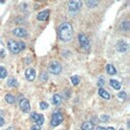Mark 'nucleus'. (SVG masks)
Instances as JSON below:
<instances>
[{"mask_svg": "<svg viewBox=\"0 0 130 130\" xmlns=\"http://www.w3.org/2000/svg\"><path fill=\"white\" fill-rule=\"evenodd\" d=\"M52 102H53V104L55 105V106H59L60 104H61V102H62V98H61V96L60 95H54L53 96V98H52Z\"/></svg>", "mask_w": 130, "mask_h": 130, "instance_id": "nucleus-15", "label": "nucleus"}, {"mask_svg": "<svg viewBox=\"0 0 130 130\" xmlns=\"http://www.w3.org/2000/svg\"><path fill=\"white\" fill-rule=\"evenodd\" d=\"M121 29H122L123 31H125V32H128L129 29H130V23H129L128 20L123 21V23L121 24Z\"/></svg>", "mask_w": 130, "mask_h": 130, "instance_id": "nucleus-21", "label": "nucleus"}, {"mask_svg": "<svg viewBox=\"0 0 130 130\" xmlns=\"http://www.w3.org/2000/svg\"><path fill=\"white\" fill-rule=\"evenodd\" d=\"M4 124H5V121H4L3 117H0V127H2Z\"/></svg>", "mask_w": 130, "mask_h": 130, "instance_id": "nucleus-31", "label": "nucleus"}, {"mask_svg": "<svg viewBox=\"0 0 130 130\" xmlns=\"http://www.w3.org/2000/svg\"><path fill=\"white\" fill-rule=\"evenodd\" d=\"M31 130H41V127L39 126V125H34V126H32V128H31Z\"/></svg>", "mask_w": 130, "mask_h": 130, "instance_id": "nucleus-29", "label": "nucleus"}, {"mask_svg": "<svg viewBox=\"0 0 130 130\" xmlns=\"http://www.w3.org/2000/svg\"><path fill=\"white\" fill-rule=\"evenodd\" d=\"M48 107H49L48 103H46V102H41V103H40V108H41V110H46V109H48Z\"/></svg>", "mask_w": 130, "mask_h": 130, "instance_id": "nucleus-25", "label": "nucleus"}, {"mask_svg": "<svg viewBox=\"0 0 130 130\" xmlns=\"http://www.w3.org/2000/svg\"><path fill=\"white\" fill-rule=\"evenodd\" d=\"M71 82H72V84L73 85H77L79 82H80V77L79 76H77V75H73V76H71Z\"/></svg>", "mask_w": 130, "mask_h": 130, "instance_id": "nucleus-23", "label": "nucleus"}, {"mask_svg": "<svg viewBox=\"0 0 130 130\" xmlns=\"http://www.w3.org/2000/svg\"><path fill=\"white\" fill-rule=\"evenodd\" d=\"M78 41H79L80 46H81L83 49H85V50H89V49H90V47H91V45H90V40H89V38H88L84 34H79V35H78Z\"/></svg>", "mask_w": 130, "mask_h": 130, "instance_id": "nucleus-6", "label": "nucleus"}, {"mask_svg": "<svg viewBox=\"0 0 130 130\" xmlns=\"http://www.w3.org/2000/svg\"><path fill=\"white\" fill-rule=\"evenodd\" d=\"M17 44H18V48H19V50H20V51L25 50L26 45H25V43H24V42H19V43H17Z\"/></svg>", "mask_w": 130, "mask_h": 130, "instance_id": "nucleus-27", "label": "nucleus"}, {"mask_svg": "<svg viewBox=\"0 0 130 130\" xmlns=\"http://www.w3.org/2000/svg\"><path fill=\"white\" fill-rule=\"evenodd\" d=\"M82 7V1L81 0H70L68 3V9L71 13H76L80 10Z\"/></svg>", "mask_w": 130, "mask_h": 130, "instance_id": "nucleus-2", "label": "nucleus"}, {"mask_svg": "<svg viewBox=\"0 0 130 130\" xmlns=\"http://www.w3.org/2000/svg\"><path fill=\"white\" fill-rule=\"evenodd\" d=\"M118 98H119L120 100H126V99H127V94H126L125 92H120V93L118 94Z\"/></svg>", "mask_w": 130, "mask_h": 130, "instance_id": "nucleus-24", "label": "nucleus"}, {"mask_svg": "<svg viewBox=\"0 0 130 130\" xmlns=\"http://www.w3.org/2000/svg\"><path fill=\"white\" fill-rule=\"evenodd\" d=\"M7 84H8V86L15 88V86H17V85H18V82H17V80H16L15 78L10 77V78L8 79V81H7Z\"/></svg>", "mask_w": 130, "mask_h": 130, "instance_id": "nucleus-18", "label": "nucleus"}, {"mask_svg": "<svg viewBox=\"0 0 130 130\" xmlns=\"http://www.w3.org/2000/svg\"><path fill=\"white\" fill-rule=\"evenodd\" d=\"M5 101H6L8 104H14L15 98H14V96H12L11 94H7V95L5 96Z\"/></svg>", "mask_w": 130, "mask_h": 130, "instance_id": "nucleus-19", "label": "nucleus"}, {"mask_svg": "<svg viewBox=\"0 0 130 130\" xmlns=\"http://www.w3.org/2000/svg\"><path fill=\"white\" fill-rule=\"evenodd\" d=\"M12 33H13L14 36H16V37H18V38H25V37L28 36L27 31H26L25 29H23V28H16V29H14V30L12 31Z\"/></svg>", "mask_w": 130, "mask_h": 130, "instance_id": "nucleus-10", "label": "nucleus"}, {"mask_svg": "<svg viewBox=\"0 0 130 130\" xmlns=\"http://www.w3.org/2000/svg\"><path fill=\"white\" fill-rule=\"evenodd\" d=\"M63 121V114L60 111H56L53 113L52 115V119H51V125L56 127L58 125H60Z\"/></svg>", "mask_w": 130, "mask_h": 130, "instance_id": "nucleus-3", "label": "nucleus"}, {"mask_svg": "<svg viewBox=\"0 0 130 130\" xmlns=\"http://www.w3.org/2000/svg\"><path fill=\"white\" fill-rule=\"evenodd\" d=\"M94 123L92 121H85L81 125V130H94Z\"/></svg>", "mask_w": 130, "mask_h": 130, "instance_id": "nucleus-13", "label": "nucleus"}, {"mask_svg": "<svg viewBox=\"0 0 130 130\" xmlns=\"http://www.w3.org/2000/svg\"><path fill=\"white\" fill-rule=\"evenodd\" d=\"M31 119H32L37 125H39V126L43 125L44 122H45V117H44V115L38 114L37 112H33V113L31 114Z\"/></svg>", "mask_w": 130, "mask_h": 130, "instance_id": "nucleus-5", "label": "nucleus"}, {"mask_svg": "<svg viewBox=\"0 0 130 130\" xmlns=\"http://www.w3.org/2000/svg\"><path fill=\"white\" fill-rule=\"evenodd\" d=\"M1 3H4V1H1Z\"/></svg>", "mask_w": 130, "mask_h": 130, "instance_id": "nucleus-37", "label": "nucleus"}, {"mask_svg": "<svg viewBox=\"0 0 130 130\" xmlns=\"http://www.w3.org/2000/svg\"><path fill=\"white\" fill-rule=\"evenodd\" d=\"M41 80H43V81H46L47 80V73L46 72H43L41 74Z\"/></svg>", "mask_w": 130, "mask_h": 130, "instance_id": "nucleus-28", "label": "nucleus"}, {"mask_svg": "<svg viewBox=\"0 0 130 130\" xmlns=\"http://www.w3.org/2000/svg\"><path fill=\"white\" fill-rule=\"evenodd\" d=\"M62 70V67L59 62L57 61H54L52 63H50L49 65V72L50 73H53V74H59Z\"/></svg>", "mask_w": 130, "mask_h": 130, "instance_id": "nucleus-4", "label": "nucleus"}, {"mask_svg": "<svg viewBox=\"0 0 130 130\" xmlns=\"http://www.w3.org/2000/svg\"><path fill=\"white\" fill-rule=\"evenodd\" d=\"M98 5V0H86V6L90 8H94Z\"/></svg>", "mask_w": 130, "mask_h": 130, "instance_id": "nucleus-20", "label": "nucleus"}, {"mask_svg": "<svg viewBox=\"0 0 130 130\" xmlns=\"http://www.w3.org/2000/svg\"><path fill=\"white\" fill-rule=\"evenodd\" d=\"M106 130H115V129H114L113 127H109V128H107Z\"/></svg>", "mask_w": 130, "mask_h": 130, "instance_id": "nucleus-34", "label": "nucleus"}, {"mask_svg": "<svg viewBox=\"0 0 130 130\" xmlns=\"http://www.w3.org/2000/svg\"><path fill=\"white\" fill-rule=\"evenodd\" d=\"M110 85L114 89V90H120L121 89V83L120 81L116 80V79H111L110 80Z\"/></svg>", "mask_w": 130, "mask_h": 130, "instance_id": "nucleus-16", "label": "nucleus"}, {"mask_svg": "<svg viewBox=\"0 0 130 130\" xmlns=\"http://www.w3.org/2000/svg\"><path fill=\"white\" fill-rule=\"evenodd\" d=\"M26 78L29 81H34L36 78V70L33 68H28L26 70Z\"/></svg>", "mask_w": 130, "mask_h": 130, "instance_id": "nucleus-11", "label": "nucleus"}, {"mask_svg": "<svg viewBox=\"0 0 130 130\" xmlns=\"http://www.w3.org/2000/svg\"><path fill=\"white\" fill-rule=\"evenodd\" d=\"M19 108L23 112L25 113H29L30 110H31V105H30V102L29 100L27 99H21L20 102H19Z\"/></svg>", "mask_w": 130, "mask_h": 130, "instance_id": "nucleus-9", "label": "nucleus"}, {"mask_svg": "<svg viewBox=\"0 0 130 130\" xmlns=\"http://www.w3.org/2000/svg\"><path fill=\"white\" fill-rule=\"evenodd\" d=\"M107 72H108L110 75H115V74L117 73V70H116V68L113 66L112 64H108V65H107Z\"/></svg>", "mask_w": 130, "mask_h": 130, "instance_id": "nucleus-17", "label": "nucleus"}, {"mask_svg": "<svg viewBox=\"0 0 130 130\" xmlns=\"http://www.w3.org/2000/svg\"><path fill=\"white\" fill-rule=\"evenodd\" d=\"M6 76H7V70L3 66H0V78L3 79Z\"/></svg>", "mask_w": 130, "mask_h": 130, "instance_id": "nucleus-22", "label": "nucleus"}, {"mask_svg": "<svg viewBox=\"0 0 130 130\" xmlns=\"http://www.w3.org/2000/svg\"><path fill=\"white\" fill-rule=\"evenodd\" d=\"M116 49L120 53L126 52L128 50V44H127V42L124 41V40H119L118 43H117V45H116Z\"/></svg>", "mask_w": 130, "mask_h": 130, "instance_id": "nucleus-8", "label": "nucleus"}, {"mask_svg": "<svg viewBox=\"0 0 130 130\" xmlns=\"http://www.w3.org/2000/svg\"><path fill=\"white\" fill-rule=\"evenodd\" d=\"M96 130H106V128H104V127H102V126H98Z\"/></svg>", "mask_w": 130, "mask_h": 130, "instance_id": "nucleus-33", "label": "nucleus"}, {"mask_svg": "<svg viewBox=\"0 0 130 130\" xmlns=\"http://www.w3.org/2000/svg\"><path fill=\"white\" fill-rule=\"evenodd\" d=\"M102 120H103V121H107V120H109V116H105V115H103V116H102Z\"/></svg>", "mask_w": 130, "mask_h": 130, "instance_id": "nucleus-32", "label": "nucleus"}, {"mask_svg": "<svg viewBox=\"0 0 130 130\" xmlns=\"http://www.w3.org/2000/svg\"><path fill=\"white\" fill-rule=\"evenodd\" d=\"M58 37L63 42H69L73 37V29L69 23H63L58 29Z\"/></svg>", "mask_w": 130, "mask_h": 130, "instance_id": "nucleus-1", "label": "nucleus"}, {"mask_svg": "<svg viewBox=\"0 0 130 130\" xmlns=\"http://www.w3.org/2000/svg\"><path fill=\"white\" fill-rule=\"evenodd\" d=\"M104 84H105V79H104L103 77H100V78L98 79V85L102 88Z\"/></svg>", "mask_w": 130, "mask_h": 130, "instance_id": "nucleus-26", "label": "nucleus"}, {"mask_svg": "<svg viewBox=\"0 0 130 130\" xmlns=\"http://www.w3.org/2000/svg\"><path fill=\"white\" fill-rule=\"evenodd\" d=\"M6 130H14V128H13V127H9V128H7Z\"/></svg>", "mask_w": 130, "mask_h": 130, "instance_id": "nucleus-35", "label": "nucleus"}, {"mask_svg": "<svg viewBox=\"0 0 130 130\" xmlns=\"http://www.w3.org/2000/svg\"><path fill=\"white\" fill-rule=\"evenodd\" d=\"M99 95H100L101 98H103V99H105V100H110V94H109L106 90H104L103 88H100V90H99Z\"/></svg>", "mask_w": 130, "mask_h": 130, "instance_id": "nucleus-14", "label": "nucleus"}, {"mask_svg": "<svg viewBox=\"0 0 130 130\" xmlns=\"http://www.w3.org/2000/svg\"><path fill=\"white\" fill-rule=\"evenodd\" d=\"M5 57V52L3 49H0V58H4Z\"/></svg>", "mask_w": 130, "mask_h": 130, "instance_id": "nucleus-30", "label": "nucleus"}, {"mask_svg": "<svg viewBox=\"0 0 130 130\" xmlns=\"http://www.w3.org/2000/svg\"><path fill=\"white\" fill-rule=\"evenodd\" d=\"M0 117H3V112L0 111Z\"/></svg>", "mask_w": 130, "mask_h": 130, "instance_id": "nucleus-36", "label": "nucleus"}, {"mask_svg": "<svg viewBox=\"0 0 130 130\" xmlns=\"http://www.w3.org/2000/svg\"><path fill=\"white\" fill-rule=\"evenodd\" d=\"M7 47H8V49H9L13 54H17V53L20 52V50H19V48H18V44H17L15 41H13V40H8V42H7Z\"/></svg>", "mask_w": 130, "mask_h": 130, "instance_id": "nucleus-7", "label": "nucleus"}, {"mask_svg": "<svg viewBox=\"0 0 130 130\" xmlns=\"http://www.w3.org/2000/svg\"><path fill=\"white\" fill-rule=\"evenodd\" d=\"M48 17H49V10H43L40 13H38V15H37V18L39 20H41V21L47 20Z\"/></svg>", "mask_w": 130, "mask_h": 130, "instance_id": "nucleus-12", "label": "nucleus"}, {"mask_svg": "<svg viewBox=\"0 0 130 130\" xmlns=\"http://www.w3.org/2000/svg\"><path fill=\"white\" fill-rule=\"evenodd\" d=\"M119 130H124V129H122V128H121V129H119Z\"/></svg>", "mask_w": 130, "mask_h": 130, "instance_id": "nucleus-38", "label": "nucleus"}]
</instances>
